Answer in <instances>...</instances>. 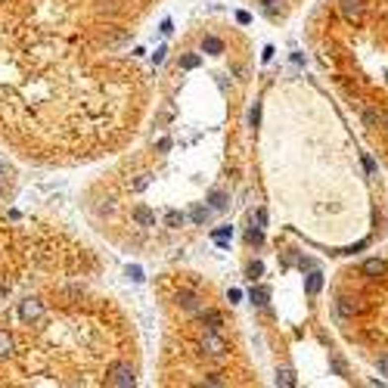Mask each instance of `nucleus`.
Returning <instances> with one entry per match:
<instances>
[{
    "label": "nucleus",
    "instance_id": "9d476101",
    "mask_svg": "<svg viewBox=\"0 0 388 388\" xmlns=\"http://www.w3.org/2000/svg\"><path fill=\"white\" fill-rule=\"evenodd\" d=\"M199 317H202V323H208V329H221L224 326V317H221L218 311H199Z\"/></svg>",
    "mask_w": 388,
    "mask_h": 388
},
{
    "label": "nucleus",
    "instance_id": "c85d7f7f",
    "mask_svg": "<svg viewBox=\"0 0 388 388\" xmlns=\"http://www.w3.org/2000/svg\"><path fill=\"white\" fill-rule=\"evenodd\" d=\"M258 118H261V106L255 103V109H252V124H258Z\"/></svg>",
    "mask_w": 388,
    "mask_h": 388
},
{
    "label": "nucleus",
    "instance_id": "ddd939ff",
    "mask_svg": "<svg viewBox=\"0 0 388 388\" xmlns=\"http://www.w3.org/2000/svg\"><path fill=\"white\" fill-rule=\"evenodd\" d=\"M267 298H270V289H267V286L252 289V304H258V308H267Z\"/></svg>",
    "mask_w": 388,
    "mask_h": 388
},
{
    "label": "nucleus",
    "instance_id": "f257e3e1",
    "mask_svg": "<svg viewBox=\"0 0 388 388\" xmlns=\"http://www.w3.org/2000/svg\"><path fill=\"white\" fill-rule=\"evenodd\" d=\"M106 382H109V385H118V388H131V385L137 382V373H134L131 363L118 360V363H112V367L106 370Z\"/></svg>",
    "mask_w": 388,
    "mask_h": 388
},
{
    "label": "nucleus",
    "instance_id": "5701e85b",
    "mask_svg": "<svg viewBox=\"0 0 388 388\" xmlns=\"http://www.w3.org/2000/svg\"><path fill=\"white\" fill-rule=\"evenodd\" d=\"M127 277H131V279H137V283H140V279H143V270H140V267H131V270H127Z\"/></svg>",
    "mask_w": 388,
    "mask_h": 388
},
{
    "label": "nucleus",
    "instance_id": "c756f323",
    "mask_svg": "<svg viewBox=\"0 0 388 388\" xmlns=\"http://www.w3.org/2000/svg\"><path fill=\"white\" fill-rule=\"evenodd\" d=\"M171 31H174V25H171V19H165V22H162V34H171Z\"/></svg>",
    "mask_w": 388,
    "mask_h": 388
},
{
    "label": "nucleus",
    "instance_id": "aec40b11",
    "mask_svg": "<svg viewBox=\"0 0 388 388\" xmlns=\"http://www.w3.org/2000/svg\"><path fill=\"white\" fill-rule=\"evenodd\" d=\"M255 221H258V227L264 230V227H267V211H264V208H258V211H255Z\"/></svg>",
    "mask_w": 388,
    "mask_h": 388
},
{
    "label": "nucleus",
    "instance_id": "2eb2a0df",
    "mask_svg": "<svg viewBox=\"0 0 388 388\" xmlns=\"http://www.w3.org/2000/svg\"><path fill=\"white\" fill-rule=\"evenodd\" d=\"M177 301L183 304L186 311H199V298L193 295V292H180V295H177Z\"/></svg>",
    "mask_w": 388,
    "mask_h": 388
},
{
    "label": "nucleus",
    "instance_id": "9b49d317",
    "mask_svg": "<svg viewBox=\"0 0 388 388\" xmlns=\"http://www.w3.org/2000/svg\"><path fill=\"white\" fill-rule=\"evenodd\" d=\"M165 224H168L171 230H177V227L186 224V215H183V211H177V208H171L168 215H165Z\"/></svg>",
    "mask_w": 388,
    "mask_h": 388
},
{
    "label": "nucleus",
    "instance_id": "6ab92c4d",
    "mask_svg": "<svg viewBox=\"0 0 388 388\" xmlns=\"http://www.w3.org/2000/svg\"><path fill=\"white\" fill-rule=\"evenodd\" d=\"M199 65V56L196 53H190V56H183V59H180V68H196Z\"/></svg>",
    "mask_w": 388,
    "mask_h": 388
},
{
    "label": "nucleus",
    "instance_id": "a878e982",
    "mask_svg": "<svg viewBox=\"0 0 388 388\" xmlns=\"http://www.w3.org/2000/svg\"><path fill=\"white\" fill-rule=\"evenodd\" d=\"M168 149H171V140L162 137V140H159V152H168Z\"/></svg>",
    "mask_w": 388,
    "mask_h": 388
},
{
    "label": "nucleus",
    "instance_id": "1a4fd4ad",
    "mask_svg": "<svg viewBox=\"0 0 388 388\" xmlns=\"http://www.w3.org/2000/svg\"><path fill=\"white\" fill-rule=\"evenodd\" d=\"M202 50L211 53V56H218V53H224V41L215 38V34H205V41H202Z\"/></svg>",
    "mask_w": 388,
    "mask_h": 388
},
{
    "label": "nucleus",
    "instance_id": "423d86ee",
    "mask_svg": "<svg viewBox=\"0 0 388 388\" xmlns=\"http://www.w3.org/2000/svg\"><path fill=\"white\" fill-rule=\"evenodd\" d=\"M385 270H388V264L382 261V258H370V261H363V274H367L370 279H379Z\"/></svg>",
    "mask_w": 388,
    "mask_h": 388
},
{
    "label": "nucleus",
    "instance_id": "0eeeda50",
    "mask_svg": "<svg viewBox=\"0 0 388 388\" xmlns=\"http://www.w3.org/2000/svg\"><path fill=\"white\" fill-rule=\"evenodd\" d=\"M134 221H137L140 227H152V224H156V211L146 208V205H137L134 208Z\"/></svg>",
    "mask_w": 388,
    "mask_h": 388
},
{
    "label": "nucleus",
    "instance_id": "7c9ffc66",
    "mask_svg": "<svg viewBox=\"0 0 388 388\" xmlns=\"http://www.w3.org/2000/svg\"><path fill=\"white\" fill-rule=\"evenodd\" d=\"M6 292H9V283H3V279H0V298H3Z\"/></svg>",
    "mask_w": 388,
    "mask_h": 388
},
{
    "label": "nucleus",
    "instance_id": "f03ea898",
    "mask_svg": "<svg viewBox=\"0 0 388 388\" xmlns=\"http://www.w3.org/2000/svg\"><path fill=\"white\" fill-rule=\"evenodd\" d=\"M199 348H202L208 357H224L227 354V342L221 338V329H205L202 338H199Z\"/></svg>",
    "mask_w": 388,
    "mask_h": 388
},
{
    "label": "nucleus",
    "instance_id": "dca6fc26",
    "mask_svg": "<svg viewBox=\"0 0 388 388\" xmlns=\"http://www.w3.org/2000/svg\"><path fill=\"white\" fill-rule=\"evenodd\" d=\"M320 286H323V274H317V270H314V274L308 277V292H311V295H317Z\"/></svg>",
    "mask_w": 388,
    "mask_h": 388
},
{
    "label": "nucleus",
    "instance_id": "a211bd4d",
    "mask_svg": "<svg viewBox=\"0 0 388 388\" xmlns=\"http://www.w3.org/2000/svg\"><path fill=\"white\" fill-rule=\"evenodd\" d=\"M376 367H379V376H385V379H388V351H385V354H379Z\"/></svg>",
    "mask_w": 388,
    "mask_h": 388
},
{
    "label": "nucleus",
    "instance_id": "b1692460",
    "mask_svg": "<svg viewBox=\"0 0 388 388\" xmlns=\"http://www.w3.org/2000/svg\"><path fill=\"white\" fill-rule=\"evenodd\" d=\"M165 53H168V50H165V47H159V50H156V53H152V62H156V65H159V62L165 59Z\"/></svg>",
    "mask_w": 388,
    "mask_h": 388
},
{
    "label": "nucleus",
    "instance_id": "7ed1b4c3",
    "mask_svg": "<svg viewBox=\"0 0 388 388\" xmlns=\"http://www.w3.org/2000/svg\"><path fill=\"white\" fill-rule=\"evenodd\" d=\"M44 317V301H38V298H25L19 304V320L22 323H34V320H41Z\"/></svg>",
    "mask_w": 388,
    "mask_h": 388
},
{
    "label": "nucleus",
    "instance_id": "cd10ccee",
    "mask_svg": "<svg viewBox=\"0 0 388 388\" xmlns=\"http://www.w3.org/2000/svg\"><path fill=\"white\" fill-rule=\"evenodd\" d=\"M205 382H208V385H224V379H221V376H205Z\"/></svg>",
    "mask_w": 388,
    "mask_h": 388
},
{
    "label": "nucleus",
    "instance_id": "f8f14e48",
    "mask_svg": "<svg viewBox=\"0 0 388 388\" xmlns=\"http://www.w3.org/2000/svg\"><path fill=\"white\" fill-rule=\"evenodd\" d=\"M277 385H286V388H295L298 385V379H295V373H292V370H277Z\"/></svg>",
    "mask_w": 388,
    "mask_h": 388
},
{
    "label": "nucleus",
    "instance_id": "473e14b6",
    "mask_svg": "<svg viewBox=\"0 0 388 388\" xmlns=\"http://www.w3.org/2000/svg\"><path fill=\"white\" fill-rule=\"evenodd\" d=\"M261 3H264L267 9H274V3H277V0H261Z\"/></svg>",
    "mask_w": 388,
    "mask_h": 388
},
{
    "label": "nucleus",
    "instance_id": "f3484780",
    "mask_svg": "<svg viewBox=\"0 0 388 388\" xmlns=\"http://www.w3.org/2000/svg\"><path fill=\"white\" fill-rule=\"evenodd\" d=\"M190 218H193V224H205V221H208V208H202V205H193Z\"/></svg>",
    "mask_w": 388,
    "mask_h": 388
},
{
    "label": "nucleus",
    "instance_id": "bb28decb",
    "mask_svg": "<svg viewBox=\"0 0 388 388\" xmlns=\"http://www.w3.org/2000/svg\"><path fill=\"white\" fill-rule=\"evenodd\" d=\"M236 22H242V25H249V22H252V16H249V13H242V9H239V13H236Z\"/></svg>",
    "mask_w": 388,
    "mask_h": 388
},
{
    "label": "nucleus",
    "instance_id": "412c9836",
    "mask_svg": "<svg viewBox=\"0 0 388 388\" xmlns=\"http://www.w3.org/2000/svg\"><path fill=\"white\" fill-rule=\"evenodd\" d=\"M261 270H264L261 261H252V264H249V277H252V279H255V277H261Z\"/></svg>",
    "mask_w": 388,
    "mask_h": 388
},
{
    "label": "nucleus",
    "instance_id": "2f4dec72",
    "mask_svg": "<svg viewBox=\"0 0 388 388\" xmlns=\"http://www.w3.org/2000/svg\"><path fill=\"white\" fill-rule=\"evenodd\" d=\"M3 177H6V162L0 159V180H3Z\"/></svg>",
    "mask_w": 388,
    "mask_h": 388
},
{
    "label": "nucleus",
    "instance_id": "6e6552de",
    "mask_svg": "<svg viewBox=\"0 0 388 388\" xmlns=\"http://www.w3.org/2000/svg\"><path fill=\"white\" fill-rule=\"evenodd\" d=\"M208 202H211V208H215V211H227V208H230V196H227L224 190H211V193H208Z\"/></svg>",
    "mask_w": 388,
    "mask_h": 388
},
{
    "label": "nucleus",
    "instance_id": "20e7f679",
    "mask_svg": "<svg viewBox=\"0 0 388 388\" xmlns=\"http://www.w3.org/2000/svg\"><path fill=\"white\" fill-rule=\"evenodd\" d=\"M338 9H342V16H345L348 22H360V16H363V0H342Z\"/></svg>",
    "mask_w": 388,
    "mask_h": 388
},
{
    "label": "nucleus",
    "instance_id": "39448f33",
    "mask_svg": "<svg viewBox=\"0 0 388 388\" xmlns=\"http://www.w3.org/2000/svg\"><path fill=\"white\" fill-rule=\"evenodd\" d=\"M335 308H338V314H342V317H354L357 311H363V301L360 298H338V304H335Z\"/></svg>",
    "mask_w": 388,
    "mask_h": 388
},
{
    "label": "nucleus",
    "instance_id": "393cba45",
    "mask_svg": "<svg viewBox=\"0 0 388 388\" xmlns=\"http://www.w3.org/2000/svg\"><path fill=\"white\" fill-rule=\"evenodd\" d=\"M264 236H261V227H258V230H249V242H261Z\"/></svg>",
    "mask_w": 388,
    "mask_h": 388
},
{
    "label": "nucleus",
    "instance_id": "4be33fe9",
    "mask_svg": "<svg viewBox=\"0 0 388 388\" xmlns=\"http://www.w3.org/2000/svg\"><path fill=\"white\" fill-rule=\"evenodd\" d=\"M146 186H149V174H143V177L134 180V190H146Z\"/></svg>",
    "mask_w": 388,
    "mask_h": 388
},
{
    "label": "nucleus",
    "instance_id": "4468645a",
    "mask_svg": "<svg viewBox=\"0 0 388 388\" xmlns=\"http://www.w3.org/2000/svg\"><path fill=\"white\" fill-rule=\"evenodd\" d=\"M13 354V335L6 329H0V357H9Z\"/></svg>",
    "mask_w": 388,
    "mask_h": 388
}]
</instances>
